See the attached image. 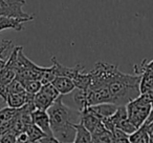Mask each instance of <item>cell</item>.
Here are the masks:
<instances>
[{
  "mask_svg": "<svg viewBox=\"0 0 153 143\" xmlns=\"http://www.w3.org/2000/svg\"><path fill=\"white\" fill-rule=\"evenodd\" d=\"M47 113L51 120L53 135L61 143H71L76 136L74 122L71 121V109L64 104L62 95L48 107Z\"/></svg>",
  "mask_w": 153,
  "mask_h": 143,
  "instance_id": "6da1fadb",
  "label": "cell"
},
{
  "mask_svg": "<svg viewBox=\"0 0 153 143\" xmlns=\"http://www.w3.org/2000/svg\"><path fill=\"white\" fill-rule=\"evenodd\" d=\"M140 75H129L119 70L112 79L107 84L112 97V103L117 105H126L140 95Z\"/></svg>",
  "mask_w": 153,
  "mask_h": 143,
  "instance_id": "7a4b0ae2",
  "label": "cell"
},
{
  "mask_svg": "<svg viewBox=\"0 0 153 143\" xmlns=\"http://www.w3.org/2000/svg\"><path fill=\"white\" fill-rule=\"evenodd\" d=\"M152 101L153 88H151L126 104L128 119L136 128L142 126L149 117L152 109Z\"/></svg>",
  "mask_w": 153,
  "mask_h": 143,
  "instance_id": "3957f363",
  "label": "cell"
},
{
  "mask_svg": "<svg viewBox=\"0 0 153 143\" xmlns=\"http://www.w3.org/2000/svg\"><path fill=\"white\" fill-rule=\"evenodd\" d=\"M24 4L25 0H0V16L23 18L32 21L35 16L26 14L23 11Z\"/></svg>",
  "mask_w": 153,
  "mask_h": 143,
  "instance_id": "277c9868",
  "label": "cell"
},
{
  "mask_svg": "<svg viewBox=\"0 0 153 143\" xmlns=\"http://www.w3.org/2000/svg\"><path fill=\"white\" fill-rule=\"evenodd\" d=\"M60 96V93L51 83L43 84L41 90L34 95V104L36 109L47 111L48 107Z\"/></svg>",
  "mask_w": 153,
  "mask_h": 143,
  "instance_id": "5b68a950",
  "label": "cell"
},
{
  "mask_svg": "<svg viewBox=\"0 0 153 143\" xmlns=\"http://www.w3.org/2000/svg\"><path fill=\"white\" fill-rule=\"evenodd\" d=\"M30 102H34V95L27 92L23 93H7V106L20 109Z\"/></svg>",
  "mask_w": 153,
  "mask_h": 143,
  "instance_id": "8992f818",
  "label": "cell"
},
{
  "mask_svg": "<svg viewBox=\"0 0 153 143\" xmlns=\"http://www.w3.org/2000/svg\"><path fill=\"white\" fill-rule=\"evenodd\" d=\"M32 118H33V122L37 126H39L45 134L49 135V136L53 135V132H51V120H49V115L47 113V111L35 109L32 112Z\"/></svg>",
  "mask_w": 153,
  "mask_h": 143,
  "instance_id": "52a82bcc",
  "label": "cell"
},
{
  "mask_svg": "<svg viewBox=\"0 0 153 143\" xmlns=\"http://www.w3.org/2000/svg\"><path fill=\"white\" fill-rule=\"evenodd\" d=\"M30 20L23 18H14L7 16H0V32L4 30H15L17 32L23 31V23Z\"/></svg>",
  "mask_w": 153,
  "mask_h": 143,
  "instance_id": "ba28073f",
  "label": "cell"
},
{
  "mask_svg": "<svg viewBox=\"0 0 153 143\" xmlns=\"http://www.w3.org/2000/svg\"><path fill=\"white\" fill-rule=\"evenodd\" d=\"M51 84L56 88V90L60 93V95H67L72 93L76 88L74 81L71 78L64 77V76H58L51 81Z\"/></svg>",
  "mask_w": 153,
  "mask_h": 143,
  "instance_id": "9c48e42d",
  "label": "cell"
},
{
  "mask_svg": "<svg viewBox=\"0 0 153 143\" xmlns=\"http://www.w3.org/2000/svg\"><path fill=\"white\" fill-rule=\"evenodd\" d=\"M153 121V116L149 115L147 120L142 126L137 128L134 133L129 135V140L131 143H149V135H148V124L149 122Z\"/></svg>",
  "mask_w": 153,
  "mask_h": 143,
  "instance_id": "30bf717a",
  "label": "cell"
},
{
  "mask_svg": "<svg viewBox=\"0 0 153 143\" xmlns=\"http://www.w3.org/2000/svg\"><path fill=\"white\" fill-rule=\"evenodd\" d=\"M74 128H76V136L72 143H94L92 135L83 124L80 122H74Z\"/></svg>",
  "mask_w": 153,
  "mask_h": 143,
  "instance_id": "8fae6325",
  "label": "cell"
},
{
  "mask_svg": "<svg viewBox=\"0 0 153 143\" xmlns=\"http://www.w3.org/2000/svg\"><path fill=\"white\" fill-rule=\"evenodd\" d=\"M76 88L78 90H83L86 91L90 88V84H91V76H90L89 72L88 73H84V70L79 72L76 74V77L72 79Z\"/></svg>",
  "mask_w": 153,
  "mask_h": 143,
  "instance_id": "7c38bea8",
  "label": "cell"
},
{
  "mask_svg": "<svg viewBox=\"0 0 153 143\" xmlns=\"http://www.w3.org/2000/svg\"><path fill=\"white\" fill-rule=\"evenodd\" d=\"M20 112H21V107L15 109V107H11L7 105V106L0 109V121L14 122L16 117L20 114Z\"/></svg>",
  "mask_w": 153,
  "mask_h": 143,
  "instance_id": "4fadbf2b",
  "label": "cell"
},
{
  "mask_svg": "<svg viewBox=\"0 0 153 143\" xmlns=\"http://www.w3.org/2000/svg\"><path fill=\"white\" fill-rule=\"evenodd\" d=\"M25 133L27 134V136L30 137V139H32V140H34V141H40L43 137L46 136V134H45L39 126H37L34 122L27 126Z\"/></svg>",
  "mask_w": 153,
  "mask_h": 143,
  "instance_id": "5bb4252c",
  "label": "cell"
},
{
  "mask_svg": "<svg viewBox=\"0 0 153 143\" xmlns=\"http://www.w3.org/2000/svg\"><path fill=\"white\" fill-rule=\"evenodd\" d=\"M22 82V84L24 85V88L27 93L30 94H37L39 91L42 88V83L40 80L38 79H28V80H19Z\"/></svg>",
  "mask_w": 153,
  "mask_h": 143,
  "instance_id": "9a60e30c",
  "label": "cell"
},
{
  "mask_svg": "<svg viewBox=\"0 0 153 143\" xmlns=\"http://www.w3.org/2000/svg\"><path fill=\"white\" fill-rule=\"evenodd\" d=\"M0 143H17V135L13 130H9L1 136Z\"/></svg>",
  "mask_w": 153,
  "mask_h": 143,
  "instance_id": "2e32d148",
  "label": "cell"
},
{
  "mask_svg": "<svg viewBox=\"0 0 153 143\" xmlns=\"http://www.w3.org/2000/svg\"><path fill=\"white\" fill-rule=\"evenodd\" d=\"M17 143H40V141H34L30 139L25 132L17 135Z\"/></svg>",
  "mask_w": 153,
  "mask_h": 143,
  "instance_id": "e0dca14e",
  "label": "cell"
},
{
  "mask_svg": "<svg viewBox=\"0 0 153 143\" xmlns=\"http://www.w3.org/2000/svg\"><path fill=\"white\" fill-rule=\"evenodd\" d=\"M40 143H61L59 140H58L57 138H56L55 136H48V135H46L45 137H43L42 139L40 140Z\"/></svg>",
  "mask_w": 153,
  "mask_h": 143,
  "instance_id": "ac0fdd59",
  "label": "cell"
},
{
  "mask_svg": "<svg viewBox=\"0 0 153 143\" xmlns=\"http://www.w3.org/2000/svg\"><path fill=\"white\" fill-rule=\"evenodd\" d=\"M148 135H149V143H153V121L149 122L148 124Z\"/></svg>",
  "mask_w": 153,
  "mask_h": 143,
  "instance_id": "d6986e66",
  "label": "cell"
},
{
  "mask_svg": "<svg viewBox=\"0 0 153 143\" xmlns=\"http://www.w3.org/2000/svg\"><path fill=\"white\" fill-rule=\"evenodd\" d=\"M7 100H5L4 98H3L1 95H0V109H3L4 106H7Z\"/></svg>",
  "mask_w": 153,
  "mask_h": 143,
  "instance_id": "ffe728a7",
  "label": "cell"
},
{
  "mask_svg": "<svg viewBox=\"0 0 153 143\" xmlns=\"http://www.w3.org/2000/svg\"><path fill=\"white\" fill-rule=\"evenodd\" d=\"M7 59H3V58L0 57V70H2V68L5 66V64H7Z\"/></svg>",
  "mask_w": 153,
  "mask_h": 143,
  "instance_id": "44dd1931",
  "label": "cell"
},
{
  "mask_svg": "<svg viewBox=\"0 0 153 143\" xmlns=\"http://www.w3.org/2000/svg\"><path fill=\"white\" fill-rule=\"evenodd\" d=\"M10 43H11V41H7V40H0V47L5 46V45L10 44Z\"/></svg>",
  "mask_w": 153,
  "mask_h": 143,
  "instance_id": "7402d4cb",
  "label": "cell"
},
{
  "mask_svg": "<svg viewBox=\"0 0 153 143\" xmlns=\"http://www.w3.org/2000/svg\"><path fill=\"white\" fill-rule=\"evenodd\" d=\"M150 114L153 116V101H152V109H151V113H150Z\"/></svg>",
  "mask_w": 153,
  "mask_h": 143,
  "instance_id": "603a6c76",
  "label": "cell"
},
{
  "mask_svg": "<svg viewBox=\"0 0 153 143\" xmlns=\"http://www.w3.org/2000/svg\"><path fill=\"white\" fill-rule=\"evenodd\" d=\"M1 136H2V134H1V133H0V138H1Z\"/></svg>",
  "mask_w": 153,
  "mask_h": 143,
  "instance_id": "cb8c5ba5",
  "label": "cell"
}]
</instances>
